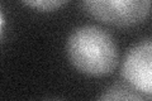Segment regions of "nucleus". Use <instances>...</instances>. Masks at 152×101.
I'll return each mask as SVG.
<instances>
[{"mask_svg":"<svg viewBox=\"0 0 152 101\" xmlns=\"http://www.w3.org/2000/svg\"><path fill=\"white\" fill-rule=\"evenodd\" d=\"M103 101L113 100H143L145 96L129 84H114L104 90V92L96 97Z\"/></svg>","mask_w":152,"mask_h":101,"instance_id":"obj_4","label":"nucleus"},{"mask_svg":"<svg viewBox=\"0 0 152 101\" xmlns=\"http://www.w3.org/2000/svg\"><path fill=\"white\" fill-rule=\"evenodd\" d=\"M66 54L76 70L91 77L110 75L119 63L115 39L105 29L91 24L77 27L70 33Z\"/></svg>","mask_w":152,"mask_h":101,"instance_id":"obj_1","label":"nucleus"},{"mask_svg":"<svg viewBox=\"0 0 152 101\" xmlns=\"http://www.w3.org/2000/svg\"><path fill=\"white\" fill-rule=\"evenodd\" d=\"M85 13L107 25L132 28L151 13V0H80Z\"/></svg>","mask_w":152,"mask_h":101,"instance_id":"obj_2","label":"nucleus"},{"mask_svg":"<svg viewBox=\"0 0 152 101\" xmlns=\"http://www.w3.org/2000/svg\"><path fill=\"white\" fill-rule=\"evenodd\" d=\"M23 4L34 10L39 12H55L66 5L70 0H20Z\"/></svg>","mask_w":152,"mask_h":101,"instance_id":"obj_5","label":"nucleus"},{"mask_svg":"<svg viewBox=\"0 0 152 101\" xmlns=\"http://www.w3.org/2000/svg\"><path fill=\"white\" fill-rule=\"evenodd\" d=\"M4 27H5V17H4L1 7H0V41H1V37L4 33Z\"/></svg>","mask_w":152,"mask_h":101,"instance_id":"obj_6","label":"nucleus"},{"mask_svg":"<svg viewBox=\"0 0 152 101\" xmlns=\"http://www.w3.org/2000/svg\"><path fill=\"white\" fill-rule=\"evenodd\" d=\"M122 76L127 84L151 99L152 96V41L142 39L127 51L122 62Z\"/></svg>","mask_w":152,"mask_h":101,"instance_id":"obj_3","label":"nucleus"}]
</instances>
